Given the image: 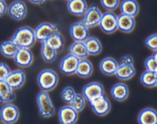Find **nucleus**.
Here are the masks:
<instances>
[{
	"mask_svg": "<svg viewBox=\"0 0 157 124\" xmlns=\"http://www.w3.org/2000/svg\"><path fill=\"white\" fill-rule=\"evenodd\" d=\"M11 40L19 48L31 49L37 39L36 37L35 29L29 26H22L15 32L13 37L11 38Z\"/></svg>",
	"mask_w": 157,
	"mask_h": 124,
	"instance_id": "nucleus-1",
	"label": "nucleus"
},
{
	"mask_svg": "<svg viewBox=\"0 0 157 124\" xmlns=\"http://www.w3.org/2000/svg\"><path fill=\"white\" fill-rule=\"evenodd\" d=\"M58 83V74L52 69H43L39 72V75H38L37 83L42 91H52L56 87Z\"/></svg>",
	"mask_w": 157,
	"mask_h": 124,
	"instance_id": "nucleus-2",
	"label": "nucleus"
},
{
	"mask_svg": "<svg viewBox=\"0 0 157 124\" xmlns=\"http://www.w3.org/2000/svg\"><path fill=\"white\" fill-rule=\"evenodd\" d=\"M135 75L136 69L132 56L125 55L122 56L115 76L120 80H129Z\"/></svg>",
	"mask_w": 157,
	"mask_h": 124,
	"instance_id": "nucleus-3",
	"label": "nucleus"
},
{
	"mask_svg": "<svg viewBox=\"0 0 157 124\" xmlns=\"http://www.w3.org/2000/svg\"><path fill=\"white\" fill-rule=\"evenodd\" d=\"M39 113L43 118L52 117L55 115V107L48 92H39L36 96Z\"/></svg>",
	"mask_w": 157,
	"mask_h": 124,
	"instance_id": "nucleus-4",
	"label": "nucleus"
},
{
	"mask_svg": "<svg viewBox=\"0 0 157 124\" xmlns=\"http://www.w3.org/2000/svg\"><path fill=\"white\" fill-rule=\"evenodd\" d=\"M35 33L36 39L43 43L53 35L61 33V28L58 24L43 22L35 29Z\"/></svg>",
	"mask_w": 157,
	"mask_h": 124,
	"instance_id": "nucleus-5",
	"label": "nucleus"
},
{
	"mask_svg": "<svg viewBox=\"0 0 157 124\" xmlns=\"http://www.w3.org/2000/svg\"><path fill=\"white\" fill-rule=\"evenodd\" d=\"M99 26L105 34H113L118 30V16L113 12L102 13Z\"/></svg>",
	"mask_w": 157,
	"mask_h": 124,
	"instance_id": "nucleus-6",
	"label": "nucleus"
},
{
	"mask_svg": "<svg viewBox=\"0 0 157 124\" xmlns=\"http://www.w3.org/2000/svg\"><path fill=\"white\" fill-rule=\"evenodd\" d=\"M19 110L13 103L4 104L0 109V119L5 124H13L19 118Z\"/></svg>",
	"mask_w": 157,
	"mask_h": 124,
	"instance_id": "nucleus-7",
	"label": "nucleus"
},
{
	"mask_svg": "<svg viewBox=\"0 0 157 124\" xmlns=\"http://www.w3.org/2000/svg\"><path fill=\"white\" fill-rule=\"evenodd\" d=\"M69 34L74 42H85L90 37V29L82 21H79L70 25Z\"/></svg>",
	"mask_w": 157,
	"mask_h": 124,
	"instance_id": "nucleus-8",
	"label": "nucleus"
},
{
	"mask_svg": "<svg viewBox=\"0 0 157 124\" xmlns=\"http://www.w3.org/2000/svg\"><path fill=\"white\" fill-rule=\"evenodd\" d=\"M82 95L90 103L95 99L105 95L104 87L99 82H92L86 84L82 89Z\"/></svg>",
	"mask_w": 157,
	"mask_h": 124,
	"instance_id": "nucleus-9",
	"label": "nucleus"
},
{
	"mask_svg": "<svg viewBox=\"0 0 157 124\" xmlns=\"http://www.w3.org/2000/svg\"><path fill=\"white\" fill-rule=\"evenodd\" d=\"M7 14L11 19L16 21H21L27 15V6L23 1L15 0L8 6Z\"/></svg>",
	"mask_w": 157,
	"mask_h": 124,
	"instance_id": "nucleus-10",
	"label": "nucleus"
},
{
	"mask_svg": "<svg viewBox=\"0 0 157 124\" xmlns=\"http://www.w3.org/2000/svg\"><path fill=\"white\" fill-rule=\"evenodd\" d=\"M89 104L93 113L99 116H106L111 110V103L105 95L96 98Z\"/></svg>",
	"mask_w": 157,
	"mask_h": 124,
	"instance_id": "nucleus-11",
	"label": "nucleus"
},
{
	"mask_svg": "<svg viewBox=\"0 0 157 124\" xmlns=\"http://www.w3.org/2000/svg\"><path fill=\"white\" fill-rule=\"evenodd\" d=\"M102 16V13L99 7L93 5L89 7L88 10H86L82 21L89 29L93 28L99 25Z\"/></svg>",
	"mask_w": 157,
	"mask_h": 124,
	"instance_id": "nucleus-12",
	"label": "nucleus"
},
{
	"mask_svg": "<svg viewBox=\"0 0 157 124\" xmlns=\"http://www.w3.org/2000/svg\"><path fill=\"white\" fill-rule=\"evenodd\" d=\"M79 60L72 54L68 53L62 59L60 62L59 69L63 74L71 76L75 74Z\"/></svg>",
	"mask_w": 157,
	"mask_h": 124,
	"instance_id": "nucleus-13",
	"label": "nucleus"
},
{
	"mask_svg": "<svg viewBox=\"0 0 157 124\" xmlns=\"http://www.w3.org/2000/svg\"><path fill=\"white\" fill-rule=\"evenodd\" d=\"M78 119V113L70 105L61 107L59 111L60 124H75Z\"/></svg>",
	"mask_w": 157,
	"mask_h": 124,
	"instance_id": "nucleus-14",
	"label": "nucleus"
},
{
	"mask_svg": "<svg viewBox=\"0 0 157 124\" xmlns=\"http://www.w3.org/2000/svg\"><path fill=\"white\" fill-rule=\"evenodd\" d=\"M26 79V76L25 72L22 69H16L11 71L9 76L6 79V82L14 90H17L22 88L24 86Z\"/></svg>",
	"mask_w": 157,
	"mask_h": 124,
	"instance_id": "nucleus-15",
	"label": "nucleus"
},
{
	"mask_svg": "<svg viewBox=\"0 0 157 124\" xmlns=\"http://www.w3.org/2000/svg\"><path fill=\"white\" fill-rule=\"evenodd\" d=\"M34 56L30 49L19 48V51L14 57V61L17 66L22 68L29 67L33 63Z\"/></svg>",
	"mask_w": 157,
	"mask_h": 124,
	"instance_id": "nucleus-16",
	"label": "nucleus"
},
{
	"mask_svg": "<svg viewBox=\"0 0 157 124\" xmlns=\"http://www.w3.org/2000/svg\"><path fill=\"white\" fill-rule=\"evenodd\" d=\"M68 11L75 16H83L88 10L86 0H69L67 3Z\"/></svg>",
	"mask_w": 157,
	"mask_h": 124,
	"instance_id": "nucleus-17",
	"label": "nucleus"
},
{
	"mask_svg": "<svg viewBox=\"0 0 157 124\" xmlns=\"http://www.w3.org/2000/svg\"><path fill=\"white\" fill-rule=\"evenodd\" d=\"M110 93L115 100L118 102H123L127 99L129 95V87L124 83H118L113 85Z\"/></svg>",
	"mask_w": 157,
	"mask_h": 124,
	"instance_id": "nucleus-18",
	"label": "nucleus"
},
{
	"mask_svg": "<svg viewBox=\"0 0 157 124\" xmlns=\"http://www.w3.org/2000/svg\"><path fill=\"white\" fill-rule=\"evenodd\" d=\"M136 26L135 17L127 16L125 14H120L118 16V29L122 33H129L132 32Z\"/></svg>",
	"mask_w": 157,
	"mask_h": 124,
	"instance_id": "nucleus-19",
	"label": "nucleus"
},
{
	"mask_svg": "<svg viewBox=\"0 0 157 124\" xmlns=\"http://www.w3.org/2000/svg\"><path fill=\"white\" fill-rule=\"evenodd\" d=\"M16 93L6 81H0V104L12 103L16 99Z\"/></svg>",
	"mask_w": 157,
	"mask_h": 124,
	"instance_id": "nucleus-20",
	"label": "nucleus"
},
{
	"mask_svg": "<svg viewBox=\"0 0 157 124\" xmlns=\"http://www.w3.org/2000/svg\"><path fill=\"white\" fill-rule=\"evenodd\" d=\"M119 66V62L113 57H105L99 63V69L105 76H115Z\"/></svg>",
	"mask_w": 157,
	"mask_h": 124,
	"instance_id": "nucleus-21",
	"label": "nucleus"
},
{
	"mask_svg": "<svg viewBox=\"0 0 157 124\" xmlns=\"http://www.w3.org/2000/svg\"><path fill=\"white\" fill-rule=\"evenodd\" d=\"M122 14L136 17L140 13V5L136 0H123L120 5Z\"/></svg>",
	"mask_w": 157,
	"mask_h": 124,
	"instance_id": "nucleus-22",
	"label": "nucleus"
},
{
	"mask_svg": "<svg viewBox=\"0 0 157 124\" xmlns=\"http://www.w3.org/2000/svg\"><path fill=\"white\" fill-rule=\"evenodd\" d=\"M139 124H157V111L147 107L140 112L138 115Z\"/></svg>",
	"mask_w": 157,
	"mask_h": 124,
	"instance_id": "nucleus-23",
	"label": "nucleus"
},
{
	"mask_svg": "<svg viewBox=\"0 0 157 124\" xmlns=\"http://www.w3.org/2000/svg\"><path fill=\"white\" fill-rule=\"evenodd\" d=\"M68 52L72 54L78 60H83L88 58L89 52L87 51L85 42H74L69 47Z\"/></svg>",
	"mask_w": 157,
	"mask_h": 124,
	"instance_id": "nucleus-24",
	"label": "nucleus"
},
{
	"mask_svg": "<svg viewBox=\"0 0 157 124\" xmlns=\"http://www.w3.org/2000/svg\"><path fill=\"white\" fill-rule=\"evenodd\" d=\"M93 72V63L88 59L79 60L78 66H77L76 72L75 74L78 75L81 78L86 79L91 76Z\"/></svg>",
	"mask_w": 157,
	"mask_h": 124,
	"instance_id": "nucleus-25",
	"label": "nucleus"
},
{
	"mask_svg": "<svg viewBox=\"0 0 157 124\" xmlns=\"http://www.w3.org/2000/svg\"><path fill=\"white\" fill-rule=\"evenodd\" d=\"M19 49V46L15 44L11 39L5 41L0 44V52L2 53L3 56L6 57V58L14 59Z\"/></svg>",
	"mask_w": 157,
	"mask_h": 124,
	"instance_id": "nucleus-26",
	"label": "nucleus"
},
{
	"mask_svg": "<svg viewBox=\"0 0 157 124\" xmlns=\"http://www.w3.org/2000/svg\"><path fill=\"white\" fill-rule=\"evenodd\" d=\"M85 44L90 56H97L102 52V45L97 37L90 36L85 41Z\"/></svg>",
	"mask_w": 157,
	"mask_h": 124,
	"instance_id": "nucleus-27",
	"label": "nucleus"
},
{
	"mask_svg": "<svg viewBox=\"0 0 157 124\" xmlns=\"http://www.w3.org/2000/svg\"><path fill=\"white\" fill-rule=\"evenodd\" d=\"M57 51L49 46L46 42L42 43L41 56L46 63H52L56 60L57 57Z\"/></svg>",
	"mask_w": 157,
	"mask_h": 124,
	"instance_id": "nucleus-28",
	"label": "nucleus"
},
{
	"mask_svg": "<svg viewBox=\"0 0 157 124\" xmlns=\"http://www.w3.org/2000/svg\"><path fill=\"white\" fill-rule=\"evenodd\" d=\"M156 78V73L146 70L140 76V82L144 87H147V88H153L155 87Z\"/></svg>",
	"mask_w": 157,
	"mask_h": 124,
	"instance_id": "nucleus-29",
	"label": "nucleus"
},
{
	"mask_svg": "<svg viewBox=\"0 0 157 124\" xmlns=\"http://www.w3.org/2000/svg\"><path fill=\"white\" fill-rule=\"evenodd\" d=\"M46 42L53 49H55L57 52L61 50L64 46V39L61 33H56L53 35L50 38H49Z\"/></svg>",
	"mask_w": 157,
	"mask_h": 124,
	"instance_id": "nucleus-30",
	"label": "nucleus"
},
{
	"mask_svg": "<svg viewBox=\"0 0 157 124\" xmlns=\"http://www.w3.org/2000/svg\"><path fill=\"white\" fill-rule=\"evenodd\" d=\"M86 103V99L85 96L82 95V93H76L75 98H74L73 100L72 101V103L69 105L72 108L75 109L78 113H80V112H82L85 109Z\"/></svg>",
	"mask_w": 157,
	"mask_h": 124,
	"instance_id": "nucleus-31",
	"label": "nucleus"
},
{
	"mask_svg": "<svg viewBox=\"0 0 157 124\" xmlns=\"http://www.w3.org/2000/svg\"><path fill=\"white\" fill-rule=\"evenodd\" d=\"M75 95H76V93H75L74 88L68 86V87H66L63 89V90L60 93V97L63 99V102L69 105L75 98Z\"/></svg>",
	"mask_w": 157,
	"mask_h": 124,
	"instance_id": "nucleus-32",
	"label": "nucleus"
},
{
	"mask_svg": "<svg viewBox=\"0 0 157 124\" xmlns=\"http://www.w3.org/2000/svg\"><path fill=\"white\" fill-rule=\"evenodd\" d=\"M121 0H100L102 6L109 12H113L120 6Z\"/></svg>",
	"mask_w": 157,
	"mask_h": 124,
	"instance_id": "nucleus-33",
	"label": "nucleus"
},
{
	"mask_svg": "<svg viewBox=\"0 0 157 124\" xmlns=\"http://www.w3.org/2000/svg\"><path fill=\"white\" fill-rule=\"evenodd\" d=\"M145 45L150 50L153 52L157 51V33L148 36L145 40Z\"/></svg>",
	"mask_w": 157,
	"mask_h": 124,
	"instance_id": "nucleus-34",
	"label": "nucleus"
},
{
	"mask_svg": "<svg viewBox=\"0 0 157 124\" xmlns=\"http://www.w3.org/2000/svg\"><path fill=\"white\" fill-rule=\"evenodd\" d=\"M144 65L146 71L157 74V62L152 56H150L145 60Z\"/></svg>",
	"mask_w": 157,
	"mask_h": 124,
	"instance_id": "nucleus-35",
	"label": "nucleus"
},
{
	"mask_svg": "<svg viewBox=\"0 0 157 124\" xmlns=\"http://www.w3.org/2000/svg\"><path fill=\"white\" fill-rule=\"evenodd\" d=\"M11 72L10 66L5 63H0V81H6Z\"/></svg>",
	"mask_w": 157,
	"mask_h": 124,
	"instance_id": "nucleus-36",
	"label": "nucleus"
},
{
	"mask_svg": "<svg viewBox=\"0 0 157 124\" xmlns=\"http://www.w3.org/2000/svg\"><path fill=\"white\" fill-rule=\"evenodd\" d=\"M8 11V6L5 0H0V17L5 16Z\"/></svg>",
	"mask_w": 157,
	"mask_h": 124,
	"instance_id": "nucleus-37",
	"label": "nucleus"
},
{
	"mask_svg": "<svg viewBox=\"0 0 157 124\" xmlns=\"http://www.w3.org/2000/svg\"><path fill=\"white\" fill-rule=\"evenodd\" d=\"M29 2L36 5H43L46 0H28Z\"/></svg>",
	"mask_w": 157,
	"mask_h": 124,
	"instance_id": "nucleus-38",
	"label": "nucleus"
},
{
	"mask_svg": "<svg viewBox=\"0 0 157 124\" xmlns=\"http://www.w3.org/2000/svg\"><path fill=\"white\" fill-rule=\"evenodd\" d=\"M152 56H153V58L155 59V61L157 62V51H155V52H154V53L152 54Z\"/></svg>",
	"mask_w": 157,
	"mask_h": 124,
	"instance_id": "nucleus-39",
	"label": "nucleus"
},
{
	"mask_svg": "<svg viewBox=\"0 0 157 124\" xmlns=\"http://www.w3.org/2000/svg\"><path fill=\"white\" fill-rule=\"evenodd\" d=\"M155 87H157V78H156V83H155Z\"/></svg>",
	"mask_w": 157,
	"mask_h": 124,
	"instance_id": "nucleus-40",
	"label": "nucleus"
},
{
	"mask_svg": "<svg viewBox=\"0 0 157 124\" xmlns=\"http://www.w3.org/2000/svg\"><path fill=\"white\" fill-rule=\"evenodd\" d=\"M0 124H3V123H2V122H0Z\"/></svg>",
	"mask_w": 157,
	"mask_h": 124,
	"instance_id": "nucleus-41",
	"label": "nucleus"
},
{
	"mask_svg": "<svg viewBox=\"0 0 157 124\" xmlns=\"http://www.w3.org/2000/svg\"><path fill=\"white\" fill-rule=\"evenodd\" d=\"M66 1H69V0H66Z\"/></svg>",
	"mask_w": 157,
	"mask_h": 124,
	"instance_id": "nucleus-42",
	"label": "nucleus"
}]
</instances>
